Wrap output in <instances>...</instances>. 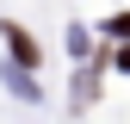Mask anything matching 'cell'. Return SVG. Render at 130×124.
I'll return each instance as SVG.
<instances>
[{"label": "cell", "instance_id": "7a4b0ae2", "mask_svg": "<svg viewBox=\"0 0 130 124\" xmlns=\"http://www.w3.org/2000/svg\"><path fill=\"white\" fill-rule=\"evenodd\" d=\"M118 68H124V74H130V43H124V50H118Z\"/></svg>", "mask_w": 130, "mask_h": 124}, {"label": "cell", "instance_id": "6da1fadb", "mask_svg": "<svg viewBox=\"0 0 130 124\" xmlns=\"http://www.w3.org/2000/svg\"><path fill=\"white\" fill-rule=\"evenodd\" d=\"M0 31H6V50L19 56V68H37V37H31L25 25H12V19H6V25H0Z\"/></svg>", "mask_w": 130, "mask_h": 124}]
</instances>
